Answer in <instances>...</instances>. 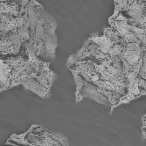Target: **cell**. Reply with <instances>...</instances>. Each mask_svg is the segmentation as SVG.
<instances>
[{"label":"cell","instance_id":"8","mask_svg":"<svg viewBox=\"0 0 146 146\" xmlns=\"http://www.w3.org/2000/svg\"><path fill=\"white\" fill-rule=\"evenodd\" d=\"M0 13L13 16H21L20 6L15 0L9 2H1L0 3Z\"/></svg>","mask_w":146,"mask_h":146},{"label":"cell","instance_id":"2","mask_svg":"<svg viewBox=\"0 0 146 146\" xmlns=\"http://www.w3.org/2000/svg\"><path fill=\"white\" fill-rule=\"evenodd\" d=\"M108 21L123 38L118 56L128 80V92L119 101V107L146 95V51L142 41L144 28L129 24L121 16L110 17Z\"/></svg>","mask_w":146,"mask_h":146},{"label":"cell","instance_id":"9","mask_svg":"<svg viewBox=\"0 0 146 146\" xmlns=\"http://www.w3.org/2000/svg\"><path fill=\"white\" fill-rule=\"evenodd\" d=\"M142 135L143 139H146V114L142 117Z\"/></svg>","mask_w":146,"mask_h":146},{"label":"cell","instance_id":"1","mask_svg":"<svg viewBox=\"0 0 146 146\" xmlns=\"http://www.w3.org/2000/svg\"><path fill=\"white\" fill-rule=\"evenodd\" d=\"M25 56L11 57L0 60V91L17 85L41 98H48L55 79L50 62L39 59L35 53L25 48Z\"/></svg>","mask_w":146,"mask_h":146},{"label":"cell","instance_id":"4","mask_svg":"<svg viewBox=\"0 0 146 146\" xmlns=\"http://www.w3.org/2000/svg\"><path fill=\"white\" fill-rule=\"evenodd\" d=\"M71 71L76 86L75 101L80 102L89 98L111 108V104L106 95L100 73L93 59L87 58L73 63H67Z\"/></svg>","mask_w":146,"mask_h":146},{"label":"cell","instance_id":"10","mask_svg":"<svg viewBox=\"0 0 146 146\" xmlns=\"http://www.w3.org/2000/svg\"><path fill=\"white\" fill-rule=\"evenodd\" d=\"M142 41H143V44L145 51H146V28L143 29V32L142 34Z\"/></svg>","mask_w":146,"mask_h":146},{"label":"cell","instance_id":"7","mask_svg":"<svg viewBox=\"0 0 146 146\" xmlns=\"http://www.w3.org/2000/svg\"><path fill=\"white\" fill-rule=\"evenodd\" d=\"M111 17H123L129 24L146 28V0H114Z\"/></svg>","mask_w":146,"mask_h":146},{"label":"cell","instance_id":"3","mask_svg":"<svg viewBox=\"0 0 146 146\" xmlns=\"http://www.w3.org/2000/svg\"><path fill=\"white\" fill-rule=\"evenodd\" d=\"M25 14L29 21L30 39L23 46L37 57L54 60L58 46L56 20L36 0H31L26 5Z\"/></svg>","mask_w":146,"mask_h":146},{"label":"cell","instance_id":"11","mask_svg":"<svg viewBox=\"0 0 146 146\" xmlns=\"http://www.w3.org/2000/svg\"><path fill=\"white\" fill-rule=\"evenodd\" d=\"M9 1H14V0H1V2H9Z\"/></svg>","mask_w":146,"mask_h":146},{"label":"cell","instance_id":"5","mask_svg":"<svg viewBox=\"0 0 146 146\" xmlns=\"http://www.w3.org/2000/svg\"><path fill=\"white\" fill-rule=\"evenodd\" d=\"M0 14V54L2 57L18 55L21 50V47L30 39L27 17L25 13L21 16H13L3 13Z\"/></svg>","mask_w":146,"mask_h":146},{"label":"cell","instance_id":"6","mask_svg":"<svg viewBox=\"0 0 146 146\" xmlns=\"http://www.w3.org/2000/svg\"><path fill=\"white\" fill-rule=\"evenodd\" d=\"M8 141L25 146H68L65 136L52 132L41 125H33L23 134H12Z\"/></svg>","mask_w":146,"mask_h":146}]
</instances>
